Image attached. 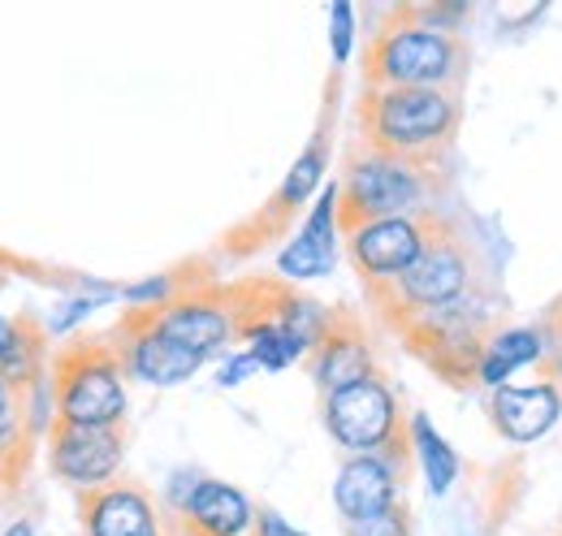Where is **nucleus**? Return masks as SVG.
<instances>
[{"instance_id":"f257e3e1","label":"nucleus","mask_w":562,"mask_h":536,"mask_svg":"<svg viewBox=\"0 0 562 536\" xmlns=\"http://www.w3.org/2000/svg\"><path fill=\"white\" fill-rule=\"evenodd\" d=\"M459 126H463V91L363 87L359 96V143L381 156H403L446 169Z\"/></svg>"},{"instance_id":"f03ea898","label":"nucleus","mask_w":562,"mask_h":536,"mask_svg":"<svg viewBox=\"0 0 562 536\" xmlns=\"http://www.w3.org/2000/svg\"><path fill=\"white\" fill-rule=\"evenodd\" d=\"M490 286L485 281V265H481V252L468 243V234L459 230V221H450L428 247L416 265L390 281H376V286H363V299H368V312L398 337L416 316L432 312V308H446L472 290Z\"/></svg>"},{"instance_id":"7ed1b4c3","label":"nucleus","mask_w":562,"mask_h":536,"mask_svg":"<svg viewBox=\"0 0 562 536\" xmlns=\"http://www.w3.org/2000/svg\"><path fill=\"white\" fill-rule=\"evenodd\" d=\"M502 330H506L502 325V299L490 286H481V290H472L446 308H432V312L416 316L398 334V342L450 390H472L481 381L485 350Z\"/></svg>"},{"instance_id":"20e7f679","label":"nucleus","mask_w":562,"mask_h":536,"mask_svg":"<svg viewBox=\"0 0 562 536\" xmlns=\"http://www.w3.org/2000/svg\"><path fill=\"white\" fill-rule=\"evenodd\" d=\"M468 44L454 31H432L412 13L394 9L363 44V87H441L463 91Z\"/></svg>"},{"instance_id":"39448f33","label":"nucleus","mask_w":562,"mask_h":536,"mask_svg":"<svg viewBox=\"0 0 562 536\" xmlns=\"http://www.w3.org/2000/svg\"><path fill=\"white\" fill-rule=\"evenodd\" d=\"M441 187H446L441 165L381 156V152H368L355 138V147L342 160V178H338V234L347 238V234L372 225V221L432 208Z\"/></svg>"},{"instance_id":"423d86ee","label":"nucleus","mask_w":562,"mask_h":536,"mask_svg":"<svg viewBox=\"0 0 562 536\" xmlns=\"http://www.w3.org/2000/svg\"><path fill=\"white\" fill-rule=\"evenodd\" d=\"M126 364L109 334L70 337L48 359L53 420L70 424H122L126 420Z\"/></svg>"},{"instance_id":"0eeeda50","label":"nucleus","mask_w":562,"mask_h":536,"mask_svg":"<svg viewBox=\"0 0 562 536\" xmlns=\"http://www.w3.org/2000/svg\"><path fill=\"white\" fill-rule=\"evenodd\" d=\"M321 420H325V433L351 455H385L390 464L407 471L416 464L412 420L403 415V402L394 394V386L385 381V372L355 381L338 394H325Z\"/></svg>"},{"instance_id":"6e6552de","label":"nucleus","mask_w":562,"mask_h":536,"mask_svg":"<svg viewBox=\"0 0 562 536\" xmlns=\"http://www.w3.org/2000/svg\"><path fill=\"white\" fill-rule=\"evenodd\" d=\"M450 221H454V216L432 203V208H420V212L385 216V221H372V225L347 234V256H351L359 281H363V286H376V281H390V277L407 272V268L424 256V247H428Z\"/></svg>"},{"instance_id":"1a4fd4ad","label":"nucleus","mask_w":562,"mask_h":536,"mask_svg":"<svg viewBox=\"0 0 562 536\" xmlns=\"http://www.w3.org/2000/svg\"><path fill=\"white\" fill-rule=\"evenodd\" d=\"M147 325L160 330L165 337L182 342L187 350L212 355L229 342H238L234 330V308H229V286L221 281H191L160 308H143Z\"/></svg>"},{"instance_id":"9d476101","label":"nucleus","mask_w":562,"mask_h":536,"mask_svg":"<svg viewBox=\"0 0 562 536\" xmlns=\"http://www.w3.org/2000/svg\"><path fill=\"white\" fill-rule=\"evenodd\" d=\"M82 536H173V515L160 506L139 480H109L95 489H78L74 498Z\"/></svg>"},{"instance_id":"9b49d317","label":"nucleus","mask_w":562,"mask_h":536,"mask_svg":"<svg viewBox=\"0 0 562 536\" xmlns=\"http://www.w3.org/2000/svg\"><path fill=\"white\" fill-rule=\"evenodd\" d=\"M126 455V428L122 424H70L53 420L48 428V468L57 480L74 489H95L117 480Z\"/></svg>"},{"instance_id":"f8f14e48","label":"nucleus","mask_w":562,"mask_h":536,"mask_svg":"<svg viewBox=\"0 0 562 536\" xmlns=\"http://www.w3.org/2000/svg\"><path fill=\"white\" fill-rule=\"evenodd\" d=\"M109 342H113V350L122 355L126 377L147 381V386H160V390L191 381V377L204 368V359H209V355L187 350L182 342L165 337L160 330H151L147 316H143V308H131V312L109 330Z\"/></svg>"},{"instance_id":"ddd939ff","label":"nucleus","mask_w":562,"mask_h":536,"mask_svg":"<svg viewBox=\"0 0 562 536\" xmlns=\"http://www.w3.org/2000/svg\"><path fill=\"white\" fill-rule=\"evenodd\" d=\"M325 134H316L307 147H303V156L290 165V174H285V182H281L278 191L269 196V203L247 221V225H238L229 238H225V247H229V256H251V252H260L265 243H278L281 234L290 230V221L299 216V208L307 203V196L321 187V178H325Z\"/></svg>"},{"instance_id":"4468645a","label":"nucleus","mask_w":562,"mask_h":536,"mask_svg":"<svg viewBox=\"0 0 562 536\" xmlns=\"http://www.w3.org/2000/svg\"><path fill=\"white\" fill-rule=\"evenodd\" d=\"M307 368H312V381H316L321 399L381 372L372 337L363 330V321L355 312H347V308H334L325 316V330H321V337L307 350Z\"/></svg>"},{"instance_id":"2eb2a0df","label":"nucleus","mask_w":562,"mask_h":536,"mask_svg":"<svg viewBox=\"0 0 562 536\" xmlns=\"http://www.w3.org/2000/svg\"><path fill=\"white\" fill-rule=\"evenodd\" d=\"M407 480H412V471L390 464L385 455H351L334 480V506L347 524L376 520L403 502L398 489H407Z\"/></svg>"},{"instance_id":"dca6fc26","label":"nucleus","mask_w":562,"mask_h":536,"mask_svg":"<svg viewBox=\"0 0 562 536\" xmlns=\"http://www.w3.org/2000/svg\"><path fill=\"white\" fill-rule=\"evenodd\" d=\"M173 536H256L251 502L225 480H195V489L169 506Z\"/></svg>"},{"instance_id":"f3484780","label":"nucleus","mask_w":562,"mask_h":536,"mask_svg":"<svg viewBox=\"0 0 562 536\" xmlns=\"http://www.w3.org/2000/svg\"><path fill=\"white\" fill-rule=\"evenodd\" d=\"M493 428L506 437V442H537L546 437L562 415V390L550 381H537V386H502L493 390L490 399Z\"/></svg>"},{"instance_id":"a211bd4d","label":"nucleus","mask_w":562,"mask_h":536,"mask_svg":"<svg viewBox=\"0 0 562 536\" xmlns=\"http://www.w3.org/2000/svg\"><path fill=\"white\" fill-rule=\"evenodd\" d=\"M338 182L325 187V196L316 200V208L307 212L299 238L278 256V268L290 281H307V277H325L334 260H338Z\"/></svg>"},{"instance_id":"6ab92c4d","label":"nucleus","mask_w":562,"mask_h":536,"mask_svg":"<svg viewBox=\"0 0 562 536\" xmlns=\"http://www.w3.org/2000/svg\"><path fill=\"white\" fill-rule=\"evenodd\" d=\"M0 372L18 390H35L48 372V330L35 316H13V334L0 355Z\"/></svg>"},{"instance_id":"aec40b11","label":"nucleus","mask_w":562,"mask_h":536,"mask_svg":"<svg viewBox=\"0 0 562 536\" xmlns=\"http://www.w3.org/2000/svg\"><path fill=\"white\" fill-rule=\"evenodd\" d=\"M528 364H541V330H502L485 350V368H481V386L502 390V381Z\"/></svg>"},{"instance_id":"412c9836","label":"nucleus","mask_w":562,"mask_h":536,"mask_svg":"<svg viewBox=\"0 0 562 536\" xmlns=\"http://www.w3.org/2000/svg\"><path fill=\"white\" fill-rule=\"evenodd\" d=\"M412 446H416V459L424 464L428 489L446 493L454 484V476H459V459H454L450 442L428 424V415H412Z\"/></svg>"},{"instance_id":"4be33fe9","label":"nucleus","mask_w":562,"mask_h":536,"mask_svg":"<svg viewBox=\"0 0 562 536\" xmlns=\"http://www.w3.org/2000/svg\"><path fill=\"white\" fill-rule=\"evenodd\" d=\"M307 350H312V342L299 334V330H285V325H273V330L251 337V355H256V364L269 368V372L290 368V364L303 359Z\"/></svg>"},{"instance_id":"5701e85b","label":"nucleus","mask_w":562,"mask_h":536,"mask_svg":"<svg viewBox=\"0 0 562 536\" xmlns=\"http://www.w3.org/2000/svg\"><path fill=\"white\" fill-rule=\"evenodd\" d=\"M541 381L562 386V299H554V308L541 321Z\"/></svg>"},{"instance_id":"b1692460","label":"nucleus","mask_w":562,"mask_h":536,"mask_svg":"<svg viewBox=\"0 0 562 536\" xmlns=\"http://www.w3.org/2000/svg\"><path fill=\"white\" fill-rule=\"evenodd\" d=\"M347 536H416L412 533V511H407V502H398V506H390L376 520L347 524Z\"/></svg>"},{"instance_id":"393cba45","label":"nucleus","mask_w":562,"mask_h":536,"mask_svg":"<svg viewBox=\"0 0 562 536\" xmlns=\"http://www.w3.org/2000/svg\"><path fill=\"white\" fill-rule=\"evenodd\" d=\"M329 35H334V62H347V57H351V35H355L351 4H347V0L334 4V26H329Z\"/></svg>"},{"instance_id":"a878e982","label":"nucleus","mask_w":562,"mask_h":536,"mask_svg":"<svg viewBox=\"0 0 562 536\" xmlns=\"http://www.w3.org/2000/svg\"><path fill=\"white\" fill-rule=\"evenodd\" d=\"M251 372H260V364H256V355L251 350H243V355H234L225 368H221V377H216V386H225V390H234V386H243Z\"/></svg>"},{"instance_id":"bb28decb","label":"nucleus","mask_w":562,"mask_h":536,"mask_svg":"<svg viewBox=\"0 0 562 536\" xmlns=\"http://www.w3.org/2000/svg\"><path fill=\"white\" fill-rule=\"evenodd\" d=\"M26 406H31V390H18V386L0 372V424H4V420H13V415H18V411H26Z\"/></svg>"},{"instance_id":"cd10ccee","label":"nucleus","mask_w":562,"mask_h":536,"mask_svg":"<svg viewBox=\"0 0 562 536\" xmlns=\"http://www.w3.org/2000/svg\"><path fill=\"white\" fill-rule=\"evenodd\" d=\"M256 536H303V533L290 528L278 511H256Z\"/></svg>"},{"instance_id":"c85d7f7f","label":"nucleus","mask_w":562,"mask_h":536,"mask_svg":"<svg viewBox=\"0 0 562 536\" xmlns=\"http://www.w3.org/2000/svg\"><path fill=\"white\" fill-rule=\"evenodd\" d=\"M9 334H13V321L0 316V355H4V346H9Z\"/></svg>"},{"instance_id":"c756f323","label":"nucleus","mask_w":562,"mask_h":536,"mask_svg":"<svg viewBox=\"0 0 562 536\" xmlns=\"http://www.w3.org/2000/svg\"><path fill=\"white\" fill-rule=\"evenodd\" d=\"M4 536H31V524H18V528H9Z\"/></svg>"},{"instance_id":"7c9ffc66","label":"nucleus","mask_w":562,"mask_h":536,"mask_svg":"<svg viewBox=\"0 0 562 536\" xmlns=\"http://www.w3.org/2000/svg\"><path fill=\"white\" fill-rule=\"evenodd\" d=\"M0 286H4V268H0Z\"/></svg>"},{"instance_id":"2f4dec72","label":"nucleus","mask_w":562,"mask_h":536,"mask_svg":"<svg viewBox=\"0 0 562 536\" xmlns=\"http://www.w3.org/2000/svg\"><path fill=\"white\" fill-rule=\"evenodd\" d=\"M559 536H562V533H559Z\"/></svg>"}]
</instances>
